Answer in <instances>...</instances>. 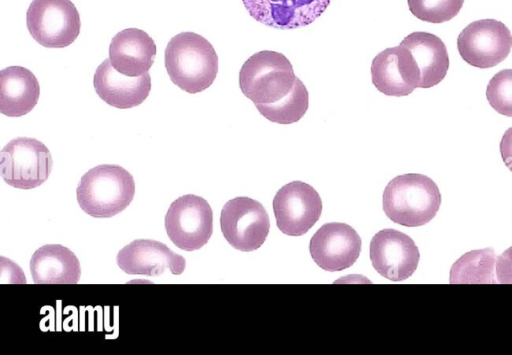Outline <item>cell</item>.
Here are the masks:
<instances>
[{
  "mask_svg": "<svg viewBox=\"0 0 512 355\" xmlns=\"http://www.w3.org/2000/svg\"><path fill=\"white\" fill-rule=\"evenodd\" d=\"M165 67L171 81L190 94L212 85L218 73V56L212 44L194 32L172 37L165 49Z\"/></svg>",
  "mask_w": 512,
  "mask_h": 355,
  "instance_id": "cell-1",
  "label": "cell"
},
{
  "mask_svg": "<svg viewBox=\"0 0 512 355\" xmlns=\"http://www.w3.org/2000/svg\"><path fill=\"white\" fill-rule=\"evenodd\" d=\"M382 202L390 220L403 226L418 227L436 216L441 194L428 176L409 173L396 176L387 184Z\"/></svg>",
  "mask_w": 512,
  "mask_h": 355,
  "instance_id": "cell-2",
  "label": "cell"
},
{
  "mask_svg": "<svg viewBox=\"0 0 512 355\" xmlns=\"http://www.w3.org/2000/svg\"><path fill=\"white\" fill-rule=\"evenodd\" d=\"M133 176L119 165H98L86 172L76 189L80 208L95 218L122 212L133 200Z\"/></svg>",
  "mask_w": 512,
  "mask_h": 355,
  "instance_id": "cell-3",
  "label": "cell"
},
{
  "mask_svg": "<svg viewBox=\"0 0 512 355\" xmlns=\"http://www.w3.org/2000/svg\"><path fill=\"white\" fill-rule=\"evenodd\" d=\"M296 75L282 53L263 50L250 56L239 72L242 93L255 105L275 103L294 87Z\"/></svg>",
  "mask_w": 512,
  "mask_h": 355,
  "instance_id": "cell-4",
  "label": "cell"
},
{
  "mask_svg": "<svg viewBox=\"0 0 512 355\" xmlns=\"http://www.w3.org/2000/svg\"><path fill=\"white\" fill-rule=\"evenodd\" d=\"M49 149L39 140L17 137L0 152V171L3 180L18 189H32L43 184L52 170Z\"/></svg>",
  "mask_w": 512,
  "mask_h": 355,
  "instance_id": "cell-5",
  "label": "cell"
},
{
  "mask_svg": "<svg viewBox=\"0 0 512 355\" xmlns=\"http://www.w3.org/2000/svg\"><path fill=\"white\" fill-rule=\"evenodd\" d=\"M30 35L47 48H64L80 33V15L70 0H33L26 13Z\"/></svg>",
  "mask_w": 512,
  "mask_h": 355,
  "instance_id": "cell-6",
  "label": "cell"
},
{
  "mask_svg": "<svg viewBox=\"0 0 512 355\" xmlns=\"http://www.w3.org/2000/svg\"><path fill=\"white\" fill-rule=\"evenodd\" d=\"M165 229L178 248L185 251L202 248L213 231V212L209 203L194 194L177 198L166 213Z\"/></svg>",
  "mask_w": 512,
  "mask_h": 355,
  "instance_id": "cell-7",
  "label": "cell"
},
{
  "mask_svg": "<svg viewBox=\"0 0 512 355\" xmlns=\"http://www.w3.org/2000/svg\"><path fill=\"white\" fill-rule=\"evenodd\" d=\"M461 58L477 68H491L501 63L512 48V34L496 19H480L468 24L458 35Z\"/></svg>",
  "mask_w": 512,
  "mask_h": 355,
  "instance_id": "cell-8",
  "label": "cell"
},
{
  "mask_svg": "<svg viewBox=\"0 0 512 355\" xmlns=\"http://www.w3.org/2000/svg\"><path fill=\"white\" fill-rule=\"evenodd\" d=\"M220 226L223 236L233 248L249 252L260 248L266 240L270 220L260 202L236 197L222 208Z\"/></svg>",
  "mask_w": 512,
  "mask_h": 355,
  "instance_id": "cell-9",
  "label": "cell"
},
{
  "mask_svg": "<svg viewBox=\"0 0 512 355\" xmlns=\"http://www.w3.org/2000/svg\"><path fill=\"white\" fill-rule=\"evenodd\" d=\"M273 210L281 232L289 236H301L319 220L322 201L311 185L292 181L277 191L273 199Z\"/></svg>",
  "mask_w": 512,
  "mask_h": 355,
  "instance_id": "cell-10",
  "label": "cell"
},
{
  "mask_svg": "<svg viewBox=\"0 0 512 355\" xmlns=\"http://www.w3.org/2000/svg\"><path fill=\"white\" fill-rule=\"evenodd\" d=\"M419 250L408 235L395 230L383 229L370 242V260L374 269L391 281L409 278L419 263Z\"/></svg>",
  "mask_w": 512,
  "mask_h": 355,
  "instance_id": "cell-11",
  "label": "cell"
},
{
  "mask_svg": "<svg viewBox=\"0 0 512 355\" xmlns=\"http://www.w3.org/2000/svg\"><path fill=\"white\" fill-rule=\"evenodd\" d=\"M309 251L320 268L328 272L342 271L358 259L361 238L348 224L327 223L312 236Z\"/></svg>",
  "mask_w": 512,
  "mask_h": 355,
  "instance_id": "cell-12",
  "label": "cell"
},
{
  "mask_svg": "<svg viewBox=\"0 0 512 355\" xmlns=\"http://www.w3.org/2000/svg\"><path fill=\"white\" fill-rule=\"evenodd\" d=\"M371 79L387 96H407L419 87L420 72L411 52L401 44L378 53L371 64Z\"/></svg>",
  "mask_w": 512,
  "mask_h": 355,
  "instance_id": "cell-13",
  "label": "cell"
},
{
  "mask_svg": "<svg viewBox=\"0 0 512 355\" xmlns=\"http://www.w3.org/2000/svg\"><path fill=\"white\" fill-rule=\"evenodd\" d=\"M256 21L277 29H296L320 17L331 0H242Z\"/></svg>",
  "mask_w": 512,
  "mask_h": 355,
  "instance_id": "cell-14",
  "label": "cell"
},
{
  "mask_svg": "<svg viewBox=\"0 0 512 355\" xmlns=\"http://www.w3.org/2000/svg\"><path fill=\"white\" fill-rule=\"evenodd\" d=\"M117 264L130 275L159 276L168 268L180 275L185 269V259L165 244L149 239L134 240L122 248L116 257Z\"/></svg>",
  "mask_w": 512,
  "mask_h": 355,
  "instance_id": "cell-15",
  "label": "cell"
},
{
  "mask_svg": "<svg viewBox=\"0 0 512 355\" xmlns=\"http://www.w3.org/2000/svg\"><path fill=\"white\" fill-rule=\"evenodd\" d=\"M93 85L97 95L108 105L128 109L140 105L148 97L151 77L148 72L138 77L126 76L106 59L96 69Z\"/></svg>",
  "mask_w": 512,
  "mask_h": 355,
  "instance_id": "cell-16",
  "label": "cell"
},
{
  "mask_svg": "<svg viewBox=\"0 0 512 355\" xmlns=\"http://www.w3.org/2000/svg\"><path fill=\"white\" fill-rule=\"evenodd\" d=\"M156 56L154 40L143 30L127 28L118 32L109 46L111 65L120 73L138 77L151 68Z\"/></svg>",
  "mask_w": 512,
  "mask_h": 355,
  "instance_id": "cell-17",
  "label": "cell"
},
{
  "mask_svg": "<svg viewBox=\"0 0 512 355\" xmlns=\"http://www.w3.org/2000/svg\"><path fill=\"white\" fill-rule=\"evenodd\" d=\"M412 54L420 72V88H431L439 84L449 68L446 45L429 32H412L400 43Z\"/></svg>",
  "mask_w": 512,
  "mask_h": 355,
  "instance_id": "cell-18",
  "label": "cell"
},
{
  "mask_svg": "<svg viewBox=\"0 0 512 355\" xmlns=\"http://www.w3.org/2000/svg\"><path fill=\"white\" fill-rule=\"evenodd\" d=\"M35 284H76L81 268L76 255L67 247L48 244L37 249L30 260Z\"/></svg>",
  "mask_w": 512,
  "mask_h": 355,
  "instance_id": "cell-19",
  "label": "cell"
},
{
  "mask_svg": "<svg viewBox=\"0 0 512 355\" xmlns=\"http://www.w3.org/2000/svg\"><path fill=\"white\" fill-rule=\"evenodd\" d=\"M40 86L35 75L22 66L0 71V111L9 117L29 113L37 104Z\"/></svg>",
  "mask_w": 512,
  "mask_h": 355,
  "instance_id": "cell-20",
  "label": "cell"
},
{
  "mask_svg": "<svg viewBox=\"0 0 512 355\" xmlns=\"http://www.w3.org/2000/svg\"><path fill=\"white\" fill-rule=\"evenodd\" d=\"M496 256L492 248L472 250L462 255L451 267V284L497 283Z\"/></svg>",
  "mask_w": 512,
  "mask_h": 355,
  "instance_id": "cell-21",
  "label": "cell"
},
{
  "mask_svg": "<svg viewBox=\"0 0 512 355\" xmlns=\"http://www.w3.org/2000/svg\"><path fill=\"white\" fill-rule=\"evenodd\" d=\"M262 116L278 124H292L299 121L307 112L309 94L303 82L296 77L291 92L281 100L271 104L255 105Z\"/></svg>",
  "mask_w": 512,
  "mask_h": 355,
  "instance_id": "cell-22",
  "label": "cell"
},
{
  "mask_svg": "<svg viewBox=\"0 0 512 355\" xmlns=\"http://www.w3.org/2000/svg\"><path fill=\"white\" fill-rule=\"evenodd\" d=\"M410 12L418 19L440 24L454 18L464 0H407Z\"/></svg>",
  "mask_w": 512,
  "mask_h": 355,
  "instance_id": "cell-23",
  "label": "cell"
},
{
  "mask_svg": "<svg viewBox=\"0 0 512 355\" xmlns=\"http://www.w3.org/2000/svg\"><path fill=\"white\" fill-rule=\"evenodd\" d=\"M486 97L496 112L512 117V69L501 70L490 79Z\"/></svg>",
  "mask_w": 512,
  "mask_h": 355,
  "instance_id": "cell-24",
  "label": "cell"
},
{
  "mask_svg": "<svg viewBox=\"0 0 512 355\" xmlns=\"http://www.w3.org/2000/svg\"><path fill=\"white\" fill-rule=\"evenodd\" d=\"M495 274L497 283L512 284V246L497 257Z\"/></svg>",
  "mask_w": 512,
  "mask_h": 355,
  "instance_id": "cell-25",
  "label": "cell"
},
{
  "mask_svg": "<svg viewBox=\"0 0 512 355\" xmlns=\"http://www.w3.org/2000/svg\"><path fill=\"white\" fill-rule=\"evenodd\" d=\"M500 153L505 165L512 171V127L508 128L502 136Z\"/></svg>",
  "mask_w": 512,
  "mask_h": 355,
  "instance_id": "cell-26",
  "label": "cell"
}]
</instances>
